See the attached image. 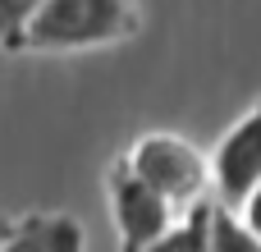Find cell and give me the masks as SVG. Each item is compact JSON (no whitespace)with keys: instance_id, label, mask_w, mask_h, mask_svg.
Returning <instances> with one entry per match:
<instances>
[{"instance_id":"1","label":"cell","mask_w":261,"mask_h":252,"mask_svg":"<svg viewBox=\"0 0 261 252\" xmlns=\"http://www.w3.org/2000/svg\"><path fill=\"white\" fill-rule=\"evenodd\" d=\"M142 9L138 0H37V9L23 18L14 51H96L138 37Z\"/></svg>"},{"instance_id":"2","label":"cell","mask_w":261,"mask_h":252,"mask_svg":"<svg viewBox=\"0 0 261 252\" xmlns=\"http://www.w3.org/2000/svg\"><path fill=\"white\" fill-rule=\"evenodd\" d=\"M119 161H124L138 179H147L174 211L211 193V165H206V152L193 147V142L179 138V133H165V129L138 133Z\"/></svg>"},{"instance_id":"3","label":"cell","mask_w":261,"mask_h":252,"mask_svg":"<svg viewBox=\"0 0 261 252\" xmlns=\"http://www.w3.org/2000/svg\"><path fill=\"white\" fill-rule=\"evenodd\" d=\"M106 202H110V225L119 234V248H151L174 216V207L147 179H138L124 161L106 170Z\"/></svg>"},{"instance_id":"4","label":"cell","mask_w":261,"mask_h":252,"mask_svg":"<svg viewBox=\"0 0 261 252\" xmlns=\"http://www.w3.org/2000/svg\"><path fill=\"white\" fill-rule=\"evenodd\" d=\"M211 165V193L225 207H239L243 193L252 188V179L261 174V96L220 133V142L206 156Z\"/></svg>"},{"instance_id":"5","label":"cell","mask_w":261,"mask_h":252,"mask_svg":"<svg viewBox=\"0 0 261 252\" xmlns=\"http://www.w3.org/2000/svg\"><path fill=\"white\" fill-rule=\"evenodd\" d=\"M83 243L87 234L69 211H23L5 230V248L14 252H73Z\"/></svg>"},{"instance_id":"6","label":"cell","mask_w":261,"mask_h":252,"mask_svg":"<svg viewBox=\"0 0 261 252\" xmlns=\"http://www.w3.org/2000/svg\"><path fill=\"white\" fill-rule=\"evenodd\" d=\"M206 248H234V252H257L261 239L239 220V211L234 207H225V202H216L211 197V230H206Z\"/></svg>"},{"instance_id":"7","label":"cell","mask_w":261,"mask_h":252,"mask_svg":"<svg viewBox=\"0 0 261 252\" xmlns=\"http://www.w3.org/2000/svg\"><path fill=\"white\" fill-rule=\"evenodd\" d=\"M32 9H37V0H0V46L14 51L18 28H23V18H28Z\"/></svg>"},{"instance_id":"8","label":"cell","mask_w":261,"mask_h":252,"mask_svg":"<svg viewBox=\"0 0 261 252\" xmlns=\"http://www.w3.org/2000/svg\"><path fill=\"white\" fill-rule=\"evenodd\" d=\"M234 211H239V220H243V225H248V230L261 239V174L252 179V188L243 193V202H239Z\"/></svg>"},{"instance_id":"9","label":"cell","mask_w":261,"mask_h":252,"mask_svg":"<svg viewBox=\"0 0 261 252\" xmlns=\"http://www.w3.org/2000/svg\"><path fill=\"white\" fill-rule=\"evenodd\" d=\"M5 230H9V216H0V248H5Z\"/></svg>"}]
</instances>
